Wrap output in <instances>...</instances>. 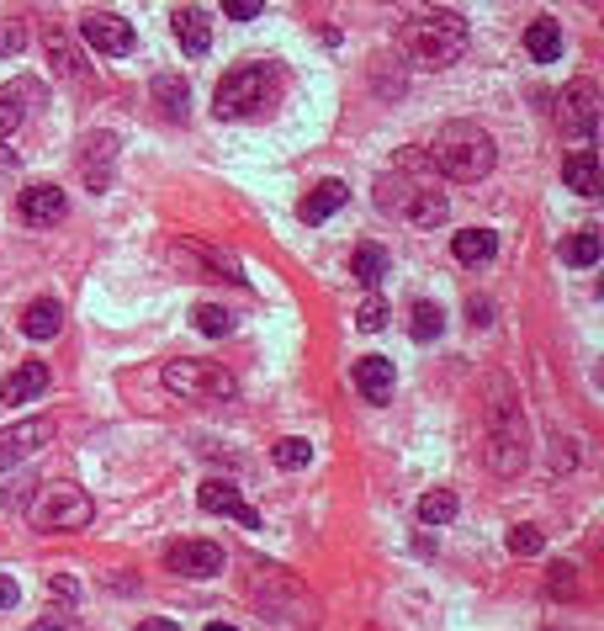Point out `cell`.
<instances>
[{
    "label": "cell",
    "mask_w": 604,
    "mask_h": 631,
    "mask_svg": "<svg viewBox=\"0 0 604 631\" xmlns=\"http://www.w3.org/2000/svg\"><path fill=\"white\" fill-rule=\"evenodd\" d=\"M493 388V403H488V467L499 473V478H514L525 462H530V435H525V414H519V398L504 377H493L488 383Z\"/></svg>",
    "instance_id": "6da1fadb"
},
{
    "label": "cell",
    "mask_w": 604,
    "mask_h": 631,
    "mask_svg": "<svg viewBox=\"0 0 604 631\" xmlns=\"http://www.w3.org/2000/svg\"><path fill=\"white\" fill-rule=\"evenodd\" d=\"M429 159H435V170L446 180H483L488 170H493V159H499V150H493V133L488 128H478V122H446L435 139H429Z\"/></svg>",
    "instance_id": "7a4b0ae2"
},
{
    "label": "cell",
    "mask_w": 604,
    "mask_h": 631,
    "mask_svg": "<svg viewBox=\"0 0 604 631\" xmlns=\"http://www.w3.org/2000/svg\"><path fill=\"white\" fill-rule=\"evenodd\" d=\"M467 43H472V32L467 22L456 16V11H424L414 16L403 37H398V48L409 54V64H420V69H446L467 54Z\"/></svg>",
    "instance_id": "3957f363"
},
{
    "label": "cell",
    "mask_w": 604,
    "mask_h": 631,
    "mask_svg": "<svg viewBox=\"0 0 604 631\" xmlns=\"http://www.w3.org/2000/svg\"><path fill=\"white\" fill-rule=\"evenodd\" d=\"M276 64H239V69H228L217 90H212V112L217 118H249L255 107H266V96L276 90Z\"/></svg>",
    "instance_id": "277c9868"
},
{
    "label": "cell",
    "mask_w": 604,
    "mask_h": 631,
    "mask_svg": "<svg viewBox=\"0 0 604 631\" xmlns=\"http://www.w3.org/2000/svg\"><path fill=\"white\" fill-rule=\"evenodd\" d=\"M91 514H96L91 499H86L80 488L59 483V488H43V494H37V505H32V525H37V531H86Z\"/></svg>",
    "instance_id": "5b68a950"
},
{
    "label": "cell",
    "mask_w": 604,
    "mask_h": 631,
    "mask_svg": "<svg viewBox=\"0 0 604 631\" xmlns=\"http://www.w3.org/2000/svg\"><path fill=\"white\" fill-rule=\"evenodd\" d=\"M165 388H176L181 398H234L239 383L217 366V361H165Z\"/></svg>",
    "instance_id": "8992f818"
},
{
    "label": "cell",
    "mask_w": 604,
    "mask_h": 631,
    "mask_svg": "<svg viewBox=\"0 0 604 631\" xmlns=\"http://www.w3.org/2000/svg\"><path fill=\"white\" fill-rule=\"evenodd\" d=\"M557 128L573 133V139H589V133L600 128V86H594V80H573V86L562 90V101H557Z\"/></svg>",
    "instance_id": "52a82bcc"
},
{
    "label": "cell",
    "mask_w": 604,
    "mask_h": 631,
    "mask_svg": "<svg viewBox=\"0 0 604 631\" xmlns=\"http://www.w3.org/2000/svg\"><path fill=\"white\" fill-rule=\"evenodd\" d=\"M80 37H86L91 54H107V59L133 54V27H127L122 16H112V11H91V16H80Z\"/></svg>",
    "instance_id": "ba28073f"
},
{
    "label": "cell",
    "mask_w": 604,
    "mask_h": 631,
    "mask_svg": "<svg viewBox=\"0 0 604 631\" xmlns=\"http://www.w3.org/2000/svg\"><path fill=\"white\" fill-rule=\"evenodd\" d=\"M54 441V420H16L11 430H0V473H11L16 462H27L32 451H43Z\"/></svg>",
    "instance_id": "9c48e42d"
},
{
    "label": "cell",
    "mask_w": 604,
    "mask_h": 631,
    "mask_svg": "<svg viewBox=\"0 0 604 631\" xmlns=\"http://www.w3.org/2000/svg\"><path fill=\"white\" fill-rule=\"evenodd\" d=\"M197 505L208 514H228V520H239L244 531H260V514L244 505V494L234 488V483H223V478H208L202 488H197Z\"/></svg>",
    "instance_id": "30bf717a"
},
{
    "label": "cell",
    "mask_w": 604,
    "mask_h": 631,
    "mask_svg": "<svg viewBox=\"0 0 604 631\" xmlns=\"http://www.w3.org/2000/svg\"><path fill=\"white\" fill-rule=\"evenodd\" d=\"M165 568L186 573V578H217L223 573V546H212V541H181V546L165 552Z\"/></svg>",
    "instance_id": "8fae6325"
},
{
    "label": "cell",
    "mask_w": 604,
    "mask_h": 631,
    "mask_svg": "<svg viewBox=\"0 0 604 631\" xmlns=\"http://www.w3.org/2000/svg\"><path fill=\"white\" fill-rule=\"evenodd\" d=\"M112 165H118V139L112 133H91L86 150H80V180L91 191H107L112 186Z\"/></svg>",
    "instance_id": "7c38bea8"
},
{
    "label": "cell",
    "mask_w": 604,
    "mask_h": 631,
    "mask_svg": "<svg viewBox=\"0 0 604 631\" xmlns=\"http://www.w3.org/2000/svg\"><path fill=\"white\" fill-rule=\"evenodd\" d=\"M16 212H22V223H32V229H48V223H59L64 212H69V197H64L59 186H27L16 197Z\"/></svg>",
    "instance_id": "4fadbf2b"
},
{
    "label": "cell",
    "mask_w": 604,
    "mask_h": 631,
    "mask_svg": "<svg viewBox=\"0 0 604 631\" xmlns=\"http://www.w3.org/2000/svg\"><path fill=\"white\" fill-rule=\"evenodd\" d=\"M165 255L176 261V266L186 270V276H197V281H217V276H234V266L223 261V255H212V250H202V244H165Z\"/></svg>",
    "instance_id": "5bb4252c"
},
{
    "label": "cell",
    "mask_w": 604,
    "mask_h": 631,
    "mask_svg": "<svg viewBox=\"0 0 604 631\" xmlns=\"http://www.w3.org/2000/svg\"><path fill=\"white\" fill-rule=\"evenodd\" d=\"M350 377H356V388H361L366 403H388L393 398V361L388 356H361L356 366H350Z\"/></svg>",
    "instance_id": "9a60e30c"
},
{
    "label": "cell",
    "mask_w": 604,
    "mask_h": 631,
    "mask_svg": "<svg viewBox=\"0 0 604 631\" xmlns=\"http://www.w3.org/2000/svg\"><path fill=\"white\" fill-rule=\"evenodd\" d=\"M48 392V366L43 361H22L5 383H0V398L5 403H32V398H43Z\"/></svg>",
    "instance_id": "2e32d148"
},
{
    "label": "cell",
    "mask_w": 604,
    "mask_h": 631,
    "mask_svg": "<svg viewBox=\"0 0 604 631\" xmlns=\"http://www.w3.org/2000/svg\"><path fill=\"white\" fill-rule=\"evenodd\" d=\"M176 37H181V48L191 54V59H202V54L212 48L208 11H202V5H181V11H176Z\"/></svg>",
    "instance_id": "e0dca14e"
},
{
    "label": "cell",
    "mask_w": 604,
    "mask_h": 631,
    "mask_svg": "<svg viewBox=\"0 0 604 631\" xmlns=\"http://www.w3.org/2000/svg\"><path fill=\"white\" fill-rule=\"evenodd\" d=\"M345 197H350V191H345V180H318V186L302 197L298 218H302V223H324V218H334V212L345 208Z\"/></svg>",
    "instance_id": "ac0fdd59"
},
{
    "label": "cell",
    "mask_w": 604,
    "mask_h": 631,
    "mask_svg": "<svg viewBox=\"0 0 604 631\" xmlns=\"http://www.w3.org/2000/svg\"><path fill=\"white\" fill-rule=\"evenodd\" d=\"M562 180H568V191H578V197H600V154L573 150L562 159Z\"/></svg>",
    "instance_id": "d6986e66"
},
{
    "label": "cell",
    "mask_w": 604,
    "mask_h": 631,
    "mask_svg": "<svg viewBox=\"0 0 604 631\" xmlns=\"http://www.w3.org/2000/svg\"><path fill=\"white\" fill-rule=\"evenodd\" d=\"M403 218H409L414 229H440V223L451 218V202H446V191H424V186H414V197H409Z\"/></svg>",
    "instance_id": "ffe728a7"
},
{
    "label": "cell",
    "mask_w": 604,
    "mask_h": 631,
    "mask_svg": "<svg viewBox=\"0 0 604 631\" xmlns=\"http://www.w3.org/2000/svg\"><path fill=\"white\" fill-rule=\"evenodd\" d=\"M451 255L461 266H488V261L499 255V234H493V229H461L451 240Z\"/></svg>",
    "instance_id": "44dd1931"
},
{
    "label": "cell",
    "mask_w": 604,
    "mask_h": 631,
    "mask_svg": "<svg viewBox=\"0 0 604 631\" xmlns=\"http://www.w3.org/2000/svg\"><path fill=\"white\" fill-rule=\"evenodd\" d=\"M64 330V308L54 298H37L27 302V313H22V334L27 340H54Z\"/></svg>",
    "instance_id": "7402d4cb"
},
{
    "label": "cell",
    "mask_w": 604,
    "mask_h": 631,
    "mask_svg": "<svg viewBox=\"0 0 604 631\" xmlns=\"http://www.w3.org/2000/svg\"><path fill=\"white\" fill-rule=\"evenodd\" d=\"M525 48H530V59L536 64H557L562 59V27H557L551 16H536L530 32H525Z\"/></svg>",
    "instance_id": "603a6c76"
},
{
    "label": "cell",
    "mask_w": 604,
    "mask_h": 631,
    "mask_svg": "<svg viewBox=\"0 0 604 631\" xmlns=\"http://www.w3.org/2000/svg\"><path fill=\"white\" fill-rule=\"evenodd\" d=\"M37 96L32 86H16V90H0V144H11V133L22 128L27 118V101Z\"/></svg>",
    "instance_id": "cb8c5ba5"
},
{
    "label": "cell",
    "mask_w": 604,
    "mask_h": 631,
    "mask_svg": "<svg viewBox=\"0 0 604 631\" xmlns=\"http://www.w3.org/2000/svg\"><path fill=\"white\" fill-rule=\"evenodd\" d=\"M350 276H356L361 287H377V281L388 276V250H382V244H361V250L350 255Z\"/></svg>",
    "instance_id": "d4e9b609"
},
{
    "label": "cell",
    "mask_w": 604,
    "mask_h": 631,
    "mask_svg": "<svg viewBox=\"0 0 604 631\" xmlns=\"http://www.w3.org/2000/svg\"><path fill=\"white\" fill-rule=\"evenodd\" d=\"M154 101L165 107V118H186L191 90H186V80H176V75H159V80H154Z\"/></svg>",
    "instance_id": "484cf974"
},
{
    "label": "cell",
    "mask_w": 604,
    "mask_h": 631,
    "mask_svg": "<svg viewBox=\"0 0 604 631\" xmlns=\"http://www.w3.org/2000/svg\"><path fill=\"white\" fill-rule=\"evenodd\" d=\"M456 510H461V505H456L451 488H435V494H424V499H420V520H424V525H446V520H456Z\"/></svg>",
    "instance_id": "4316f807"
},
{
    "label": "cell",
    "mask_w": 604,
    "mask_h": 631,
    "mask_svg": "<svg viewBox=\"0 0 604 631\" xmlns=\"http://www.w3.org/2000/svg\"><path fill=\"white\" fill-rule=\"evenodd\" d=\"M600 250H604V240H600V229H578L573 240H568V266H594L600 261Z\"/></svg>",
    "instance_id": "83f0119b"
},
{
    "label": "cell",
    "mask_w": 604,
    "mask_h": 631,
    "mask_svg": "<svg viewBox=\"0 0 604 631\" xmlns=\"http://www.w3.org/2000/svg\"><path fill=\"white\" fill-rule=\"evenodd\" d=\"M48 64L59 69L64 80H80V54L69 48V37H64V32H48Z\"/></svg>",
    "instance_id": "f1b7e54d"
},
{
    "label": "cell",
    "mask_w": 604,
    "mask_h": 631,
    "mask_svg": "<svg viewBox=\"0 0 604 631\" xmlns=\"http://www.w3.org/2000/svg\"><path fill=\"white\" fill-rule=\"evenodd\" d=\"M440 330H446V313H440L435 302H414V324H409V334L424 345V340H435Z\"/></svg>",
    "instance_id": "f546056e"
},
{
    "label": "cell",
    "mask_w": 604,
    "mask_h": 631,
    "mask_svg": "<svg viewBox=\"0 0 604 631\" xmlns=\"http://www.w3.org/2000/svg\"><path fill=\"white\" fill-rule=\"evenodd\" d=\"M276 467H287V473H298V467H307V456H313V446L302 441V435H287V441H276L271 446Z\"/></svg>",
    "instance_id": "4dcf8cb0"
},
{
    "label": "cell",
    "mask_w": 604,
    "mask_h": 631,
    "mask_svg": "<svg viewBox=\"0 0 604 631\" xmlns=\"http://www.w3.org/2000/svg\"><path fill=\"white\" fill-rule=\"evenodd\" d=\"M191 319H197V330H202V334H212V340H217V334H228V330H234V313H228V308H217V302H202V308H197Z\"/></svg>",
    "instance_id": "1f68e13d"
},
{
    "label": "cell",
    "mask_w": 604,
    "mask_h": 631,
    "mask_svg": "<svg viewBox=\"0 0 604 631\" xmlns=\"http://www.w3.org/2000/svg\"><path fill=\"white\" fill-rule=\"evenodd\" d=\"M541 546H546V536L536 531V525H514V531H510V552H514V557H536Z\"/></svg>",
    "instance_id": "d6a6232c"
},
{
    "label": "cell",
    "mask_w": 604,
    "mask_h": 631,
    "mask_svg": "<svg viewBox=\"0 0 604 631\" xmlns=\"http://www.w3.org/2000/svg\"><path fill=\"white\" fill-rule=\"evenodd\" d=\"M388 324V302L382 298H366L361 308H356V330H366V334H377Z\"/></svg>",
    "instance_id": "836d02e7"
},
{
    "label": "cell",
    "mask_w": 604,
    "mask_h": 631,
    "mask_svg": "<svg viewBox=\"0 0 604 631\" xmlns=\"http://www.w3.org/2000/svg\"><path fill=\"white\" fill-rule=\"evenodd\" d=\"M22 48H27V27L22 22H0V59H11Z\"/></svg>",
    "instance_id": "e575fe53"
},
{
    "label": "cell",
    "mask_w": 604,
    "mask_h": 631,
    "mask_svg": "<svg viewBox=\"0 0 604 631\" xmlns=\"http://www.w3.org/2000/svg\"><path fill=\"white\" fill-rule=\"evenodd\" d=\"M546 595H578V578L568 563H557V568H546Z\"/></svg>",
    "instance_id": "d590c367"
},
{
    "label": "cell",
    "mask_w": 604,
    "mask_h": 631,
    "mask_svg": "<svg viewBox=\"0 0 604 631\" xmlns=\"http://www.w3.org/2000/svg\"><path fill=\"white\" fill-rule=\"evenodd\" d=\"M32 631H86L80 627V616H69V610H48V616H37Z\"/></svg>",
    "instance_id": "8d00e7d4"
},
{
    "label": "cell",
    "mask_w": 604,
    "mask_h": 631,
    "mask_svg": "<svg viewBox=\"0 0 604 631\" xmlns=\"http://www.w3.org/2000/svg\"><path fill=\"white\" fill-rule=\"evenodd\" d=\"M266 11V0H223V16L228 22H255Z\"/></svg>",
    "instance_id": "74e56055"
},
{
    "label": "cell",
    "mask_w": 604,
    "mask_h": 631,
    "mask_svg": "<svg viewBox=\"0 0 604 631\" xmlns=\"http://www.w3.org/2000/svg\"><path fill=\"white\" fill-rule=\"evenodd\" d=\"M467 313H472V324H493V302L488 298H472L467 302Z\"/></svg>",
    "instance_id": "f35d334b"
},
{
    "label": "cell",
    "mask_w": 604,
    "mask_h": 631,
    "mask_svg": "<svg viewBox=\"0 0 604 631\" xmlns=\"http://www.w3.org/2000/svg\"><path fill=\"white\" fill-rule=\"evenodd\" d=\"M16 595H22V589H16V578H0V610H11Z\"/></svg>",
    "instance_id": "ab89813d"
},
{
    "label": "cell",
    "mask_w": 604,
    "mask_h": 631,
    "mask_svg": "<svg viewBox=\"0 0 604 631\" xmlns=\"http://www.w3.org/2000/svg\"><path fill=\"white\" fill-rule=\"evenodd\" d=\"M48 595H59V600H75V595H80V589H75V584H69V578H48Z\"/></svg>",
    "instance_id": "60d3db41"
},
{
    "label": "cell",
    "mask_w": 604,
    "mask_h": 631,
    "mask_svg": "<svg viewBox=\"0 0 604 631\" xmlns=\"http://www.w3.org/2000/svg\"><path fill=\"white\" fill-rule=\"evenodd\" d=\"M138 631H181L176 621H165V616H154V621H138Z\"/></svg>",
    "instance_id": "b9f144b4"
},
{
    "label": "cell",
    "mask_w": 604,
    "mask_h": 631,
    "mask_svg": "<svg viewBox=\"0 0 604 631\" xmlns=\"http://www.w3.org/2000/svg\"><path fill=\"white\" fill-rule=\"evenodd\" d=\"M208 631H239V627H228V621H212V627Z\"/></svg>",
    "instance_id": "7bdbcfd3"
}]
</instances>
